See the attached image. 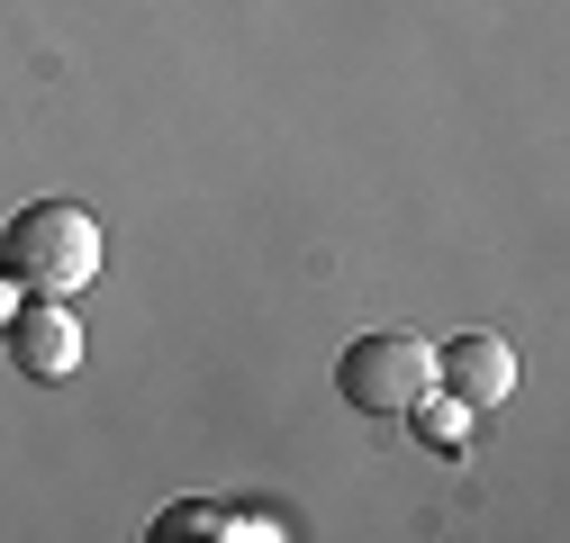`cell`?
<instances>
[{
  "label": "cell",
  "mask_w": 570,
  "mask_h": 543,
  "mask_svg": "<svg viewBox=\"0 0 570 543\" xmlns=\"http://www.w3.org/2000/svg\"><path fill=\"white\" fill-rule=\"evenodd\" d=\"M435 389L462 398V407H498L517 389V345L508 335H453V345L435 354Z\"/></svg>",
  "instance_id": "3"
},
{
  "label": "cell",
  "mask_w": 570,
  "mask_h": 543,
  "mask_svg": "<svg viewBox=\"0 0 570 543\" xmlns=\"http://www.w3.org/2000/svg\"><path fill=\"white\" fill-rule=\"evenodd\" d=\"M335 389L363 407V417H407V407L435 389V345L407 335V326H381V335H363V345H344Z\"/></svg>",
  "instance_id": "2"
},
{
  "label": "cell",
  "mask_w": 570,
  "mask_h": 543,
  "mask_svg": "<svg viewBox=\"0 0 570 543\" xmlns=\"http://www.w3.org/2000/svg\"><path fill=\"white\" fill-rule=\"evenodd\" d=\"M10 354H19L28 381H73V372H82V317L63 308V299L19 308V317H10Z\"/></svg>",
  "instance_id": "4"
},
{
  "label": "cell",
  "mask_w": 570,
  "mask_h": 543,
  "mask_svg": "<svg viewBox=\"0 0 570 543\" xmlns=\"http://www.w3.org/2000/svg\"><path fill=\"white\" fill-rule=\"evenodd\" d=\"M407 417L425 426V444H435V453H453V444H462V426H471V407H462V398H435V389H425V398L407 407Z\"/></svg>",
  "instance_id": "6"
},
{
  "label": "cell",
  "mask_w": 570,
  "mask_h": 543,
  "mask_svg": "<svg viewBox=\"0 0 570 543\" xmlns=\"http://www.w3.org/2000/svg\"><path fill=\"white\" fill-rule=\"evenodd\" d=\"M19 317V282H0V326H10Z\"/></svg>",
  "instance_id": "7"
},
{
  "label": "cell",
  "mask_w": 570,
  "mask_h": 543,
  "mask_svg": "<svg viewBox=\"0 0 570 543\" xmlns=\"http://www.w3.org/2000/svg\"><path fill=\"white\" fill-rule=\"evenodd\" d=\"M0 272L37 299H82L100 272V218L82 199H28V209L0 227Z\"/></svg>",
  "instance_id": "1"
},
{
  "label": "cell",
  "mask_w": 570,
  "mask_h": 543,
  "mask_svg": "<svg viewBox=\"0 0 570 543\" xmlns=\"http://www.w3.org/2000/svg\"><path fill=\"white\" fill-rule=\"evenodd\" d=\"M155 534H164V543H181V534H254V543H272L281 525H272V516H236V507H199V498H181V507L155 516Z\"/></svg>",
  "instance_id": "5"
}]
</instances>
